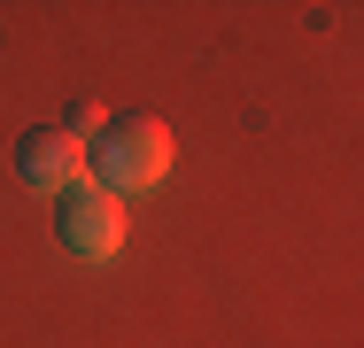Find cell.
<instances>
[{
	"label": "cell",
	"mask_w": 364,
	"mask_h": 348,
	"mask_svg": "<svg viewBox=\"0 0 364 348\" xmlns=\"http://www.w3.org/2000/svg\"><path fill=\"white\" fill-rule=\"evenodd\" d=\"M55 240L70 256H85V263H109L124 248V202L101 194L93 178H77L70 194H55Z\"/></svg>",
	"instance_id": "obj_2"
},
{
	"label": "cell",
	"mask_w": 364,
	"mask_h": 348,
	"mask_svg": "<svg viewBox=\"0 0 364 348\" xmlns=\"http://www.w3.org/2000/svg\"><path fill=\"white\" fill-rule=\"evenodd\" d=\"M77 170H85V139H70L63 124H31L16 139V178L31 194H70Z\"/></svg>",
	"instance_id": "obj_3"
},
{
	"label": "cell",
	"mask_w": 364,
	"mask_h": 348,
	"mask_svg": "<svg viewBox=\"0 0 364 348\" xmlns=\"http://www.w3.org/2000/svg\"><path fill=\"white\" fill-rule=\"evenodd\" d=\"M85 170L117 202L163 186V170H171V124L163 116H117V124H101V132L85 139Z\"/></svg>",
	"instance_id": "obj_1"
}]
</instances>
